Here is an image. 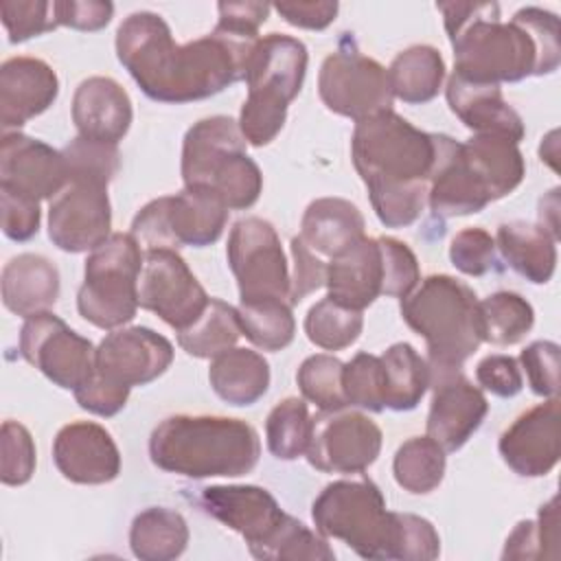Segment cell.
Returning <instances> with one entry per match:
<instances>
[{"instance_id": "1", "label": "cell", "mask_w": 561, "mask_h": 561, "mask_svg": "<svg viewBox=\"0 0 561 561\" xmlns=\"http://www.w3.org/2000/svg\"><path fill=\"white\" fill-rule=\"evenodd\" d=\"M256 42L259 35L215 26L204 37L178 44L162 15L136 11L116 31V57L149 99L191 103L245 79Z\"/></svg>"}, {"instance_id": "2", "label": "cell", "mask_w": 561, "mask_h": 561, "mask_svg": "<svg viewBox=\"0 0 561 561\" xmlns=\"http://www.w3.org/2000/svg\"><path fill=\"white\" fill-rule=\"evenodd\" d=\"M454 48V72L473 83H515L550 75L561 61L559 18L524 7L508 22L497 2H438Z\"/></svg>"}, {"instance_id": "3", "label": "cell", "mask_w": 561, "mask_h": 561, "mask_svg": "<svg viewBox=\"0 0 561 561\" xmlns=\"http://www.w3.org/2000/svg\"><path fill=\"white\" fill-rule=\"evenodd\" d=\"M434 156V134L414 127L394 110L355 123L351 158L386 228H405L421 217Z\"/></svg>"}, {"instance_id": "4", "label": "cell", "mask_w": 561, "mask_h": 561, "mask_svg": "<svg viewBox=\"0 0 561 561\" xmlns=\"http://www.w3.org/2000/svg\"><path fill=\"white\" fill-rule=\"evenodd\" d=\"M261 456L256 430L230 416L173 414L149 436L151 462L186 478H237L250 473Z\"/></svg>"}, {"instance_id": "5", "label": "cell", "mask_w": 561, "mask_h": 561, "mask_svg": "<svg viewBox=\"0 0 561 561\" xmlns=\"http://www.w3.org/2000/svg\"><path fill=\"white\" fill-rule=\"evenodd\" d=\"M199 506L239 533L252 557L265 561H333L327 537L287 515L274 495L256 484H215L199 495Z\"/></svg>"}, {"instance_id": "6", "label": "cell", "mask_w": 561, "mask_h": 561, "mask_svg": "<svg viewBox=\"0 0 561 561\" xmlns=\"http://www.w3.org/2000/svg\"><path fill=\"white\" fill-rule=\"evenodd\" d=\"M401 318L427 344L430 377L462 370L482 344L478 296L449 274H432L401 298Z\"/></svg>"}, {"instance_id": "7", "label": "cell", "mask_w": 561, "mask_h": 561, "mask_svg": "<svg viewBox=\"0 0 561 561\" xmlns=\"http://www.w3.org/2000/svg\"><path fill=\"white\" fill-rule=\"evenodd\" d=\"M239 123L208 116L188 127L182 142V182L213 191L228 210H245L263 191V173L245 151Z\"/></svg>"}, {"instance_id": "8", "label": "cell", "mask_w": 561, "mask_h": 561, "mask_svg": "<svg viewBox=\"0 0 561 561\" xmlns=\"http://www.w3.org/2000/svg\"><path fill=\"white\" fill-rule=\"evenodd\" d=\"M307 61V46L300 39L283 33L259 37L245 72L248 96L237 121L248 145L265 147L280 134L287 107L300 94Z\"/></svg>"}, {"instance_id": "9", "label": "cell", "mask_w": 561, "mask_h": 561, "mask_svg": "<svg viewBox=\"0 0 561 561\" xmlns=\"http://www.w3.org/2000/svg\"><path fill=\"white\" fill-rule=\"evenodd\" d=\"M311 517L320 535L344 541L364 559H397L399 513L386 508L370 478L327 484L313 500Z\"/></svg>"}, {"instance_id": "10", "label": "cell", "mask_w": 561, "mask_h": 561, "mask_svg": "<svg viewBox=\"0 0 561 561\" xmlns=\"http://www.w3.org/2000/svg\"><path fill=\"white\" fill-rule=\"evenodd\" d=\"M145 250L131 232H112L94 248L83 267L77 309L90 324L114 331L131 322L138 311V276Z\"/></svg>"}, {"instance_id": "11", "label": "cell", "mask_w": 561, "mask_h": 561, "mask_svg": "<svg viewBox=\"0 0 561 561\" xmlns=\"http://www.w3.org/2000/svg\"><path fill=\"white\" fill-rule=\"evenodd\" d=\"M226 221L228 208L213 191L184 186L175 195H162L145 204L136 213L129 232L145 250L204 248L221 237Z\"/></svg>"}, {"instance_id": "12", "label": "cell", "mask_w": 561, "mask_h": 561, "mask_svg": "<svg viewBox=\"0 0 561 561\" xmlns=\"http://www.w3.org/2000/svg\"><path fill=\"white\" fill-rule=\"evenodd\" d=\"M318 92L327 110L355 123L392 110L394 101L388 68L364 55L351 33H344L337 48L324 57Z\"/></svg>"}, {"instance_id": "13", "label": "cell", "mask_w": 561, "mask_h": 561, "mask_svg": "<svg viewBox=\"0 0 561 561\" xmlns=\"http://www.w3.org/2000/svg\"><path fill=\"white\" fill-rule=\"evenodd\" d=\"M226 256L241 300L280 298L289 302V265L280 239L267 219H239L228 234Z\"/></svg>"}, {"instance_id": "14", "label": "cell", "mask_w": 561, "mask_h": 561, "mask_svg": "<svg viewBox=\"0 0 561 561\" xmlns=\"http://www.w3.org/2000/svg\"><path fill=\"white\" fill-rule=\"evenodd\" d=\"M381 430L364 412L346 408L320 410L311 416L307 460L324 473H362L381 451Z\"/></svg>"}, {"instance_id": "15", "label": "cell", "mask_w": 561, "mask_h": 561, "mask_svg": "<svg viewBox=\"0 0 561 561\" xmlns=\"http://www.w3.org/2000/svg\"><path fill=\"white\" fill-rule=\"evenodd\" d=\"M20 355L64 390H77L94 373V344L53 311L35 313L20 329Z\"/></svg>"}, {"instance_id": "16", "label": "cell", "mask_w": 561, "mask_h": 561, "mask_svg": "<svg viewBox=\"0 0 561 561\" xmlns=\"http://www.w3.org/2000/svg\"><path fill=\"white\" fill-rule=\"evenodd\" d=\"M208 300L210 296L178 250H145L138 276V305L142 309L182 331L202 316Z\"/></svg>"}, {"instance_id": "17", "label": "cell", "mask_w": 561, "mask_h": 561, "mask_svg": "<svg viewBox=\"0 0 561 561\" xmlns=\"http://www.w3.org/2000/svg\"><path fill=\"white\" fill-rule=\"evenodd\" d=\"M107 184L72 180L48 206V237L64 252H92L112 232Z\"/></svg>"}, {"instance_id": "18", "label": "cell", "mask_w": 561, "mask_h": 561, "mask_svg": "<svg viewBox=\"0 0 561 561\" xmlns=\"http://www.w3.org/2000/svg\"><path fill=\"white\" fill-rule=\"evenodd\" d=\"M173 362V344L149 327H121L96 346L94 370L134 388L158 379Z\"/></svg>"}, {"instance_id": "19", "label": "cell", "mask_w": 561, "mask_h": 561, "mask_svg": "<svg viewBox=\"0 0 561 561\" xmlns=\"http://www.w3.org/2000/svg\"><path fill=\"white\" fill-rule=\"evenodd\" d=\"M436 156L427 182V206L438 217H462L480 213L491 204V193L465 153L462 142L434 134Z\"/></svg>"}, {"instance_id": "20", "label": "cell", "mask_w": 561, "mask_h": 561, "mask_svg": "<svg viewBox=\"0 0 561 561\" xmlns=\"http://www.w3.org/2000/svg\"><path fill=\"white\" fill-rule=\"evenodd\" d=\"M430 388L432 403L425 423L427 436L445 451H456L482 425L489 412V401L484 392L462 375V370L430 377Z\"/></svg>"}, {"instance_id": "21", "label": "cell", "mask_w": 561, "mask_h": 561, "mask_svg": "<svg viewBox=\"0 0 561 561\" xmlns=\"http://www.w3.org/2000/svg\"><path fill=\"white\" fill-rule=\"evenodd\" d=\"M502 460L522 478H541L559 462V397L519 414L500 436Z\"/></svg>"}, {"instance_id": "22", "label": "cell", "mask_w": 561, "mask_h": 561, "mask_svg": "<svg viewBox=\"0 0 561 561\" xmlns=\"http://www.w3.org/2000/svg\"><path fill=\"white\" fill-rule=\"evenodd\" d=\"M68 184L64 153L22 131H4L0 142V186L35 199H53Z\"/></svg>"}, {"instance_id": "23", "label": "cell", "mask_w": 561, "mask_h": 561, "mask_svg": "<svg viewBox=\"0 0 561 561\" xmlns=\"http://www.w3.org/2000/svg\"><path fill=\"white\" fill-rule=\"evenodd\" d=\"M53 460L75 484H105L121 473V454L112 434L92 421L64 425L53 440Z\"/></svg>"}, {"instance_id": "24", "label": "cell", "mask_w": 561, "mask_h": 561, "mask_svg": "<svg viewBox=\"0 0 561 561\" xmlns=\"http://www.w3.org/2000/svg\"><path fill=\"white\" fill-rule=\"evenodd\" d=\"M59 94L55 70L37 57H11L0 66V125L22 127L46 112Z\"/></svg>"}, {"instance_id": "25", "label": "cell", "mask_w": 561, "mask_h": 561, "mask_svg": "<svg viewBox=\"0 0 561 561\" xmlns=\"http://www.w3.org/2000/svg\"><path fill=\"white\" fill-rule=\"evenodd\" d=\"M134 118L131 99L110 77L83 79L72 96V123L81 138L118 145Z\"/></svg>"}, {"instance_id": "26", "label": "cell", "mask_w": 561, "mask_h": 561, "mask_svg": "<svg viewBox=\"0 0 561 561\" xmlns=\"http://www.w3.org/2000/svg\"><path fill=\"white\" fill-rule=\"evenodd\" d=\"M445 96L449 110L473 134H495L515 142L524 138L522 116L504 101L500 85L473 83L451 72Z\"/></svg>"}, {"instance_id": "27", "label": "cell", "mask_w": 561, "mask_h": 561, "mask_svg": "<svg viewBox=\"0 0 561 561\" xmlns=\"http://www.w3.org/2000/svg\"><path fill=\"white\" fill-rule=\"evenodd\" d=\"M381 248L377 237H362L327 263V289L335 302L364 311L381 296Z\"/></svg>"}, {"instance_id": "28", "label": "cell", "mask_w": 561, "mask_h": 561, "mask_svg": "<svg viewBox=\"0 0 561 561\" xmlns=\"http://www.w3.org/2000/svg\"><path fill=\"white\" fill-rule=\"evenodd\" d=\"M0 287L4 307L26 320L55 307L59 298V270L50 259L24 252L4 263Z\"/></svg>"}, {"instance_id": "29", "label": "cell", "mask_w": 561, "mask_h": 561, "mask_svg": "<svg viewBox=\"0 0 561 561\" xmlns=\"http://www.w3.org/2000/svg\"><path fill=\"white\" fill-rule=\"evenodd\" d=\"M364 226V215L353 202L318 197L305 208L298 237L316 254L335 259L366 237Z\"/></svg>"}, {"instance_id": "30", "label": "cell", "mask_w": 561, "mask_h": 561, "mask_svg": "<svg viewBox=\"0 0 561 561\" xmlns=\"http://www.w3.org/2000/svg\"><path fill=\"white\" fill-rule=\"evenodd\" d=\"M495 248L504 261L526 280L543 285L557 270V239L530 221H508L497 228Z\"/></svg>"}, {"instance_id": "31", "label": "cell", "mask_w": 561, "mask_h": 561, "mask_svg": "<svg viewBox=\"0 0 561 561\" xmlns=\"http://www.w3.org/2000/svg\"><path fill=\"white\" fill-rule=\"evenodd\" d=\"M208 381L215 394L226 403L237 408L252 405L270 388V364L252 348L232 346L213 357Z\"/></svg>"}, {"instance_id": "32", "label": "cell", "mask_w": 561, "mask_h": 561, "mask_svg": "<svg viewBox=\"0 0 561 561\" xmlns=\"http://www.w3.org/2000/svg\"><path fill=\"white\" fill-rule=\"evenodd\" d=\"M462 147L471 164L482 175L493 202L506 197L522 184L526 164L519 142L495 134H473L462 142Z\"/></svg>"}, {"instance_id": "33", "label": "cell", "mask_w": 561, "mask_h": 561, "mask_svg": "<svg viewBox=\"0 0 561 561\" xmlns=\"http://www.w3.org/2000/svg\"><path fill=\"white\" fill-rule=\"evenodd\" d=\"M388 77L394 99L410 105L427 103L443 88L445 59L434 46L414 44L392 59Z\"/></svg>"}, {"instance_id": "34", "label": "cell", "mask_w": 561, "mask_h": 561, "mask_svg": "<svg viewBox=\"0 0 561 561\" xmlns=\"http://www.w3.org/2000/svg\"><path fill=\"white\" fill-rule=\"evenodd\" d=\"M188 543L186 519L167 506L140 511L129 528V548L140 561L178 559Z\"/></svg>"}, {"instance_id": "35", "label": "cell", "mask_w": 561, "mask_h": 561, "mask_svg": "<svg viewBox=\"0 0 561 561\" xmlns=\"http://www.w3.org/2000/svg\"><path fill=\"white\" fill-rule=\"evenodd\" d=\"M383 368V403L394 412L414 410L430 388L427 362L408 342H397L379 355Z\"/></svg>"}, {"instance_id": "36", "label": "cell", "mask_w": 561, "mask_h": 561, "mask_svg": "<svg viewBox=\"0 0 561 561\" xmlns=\"http://www.w3.org/2000/svg\"><path fill=\"white\" fill-rule=\"evenodd\" d=\"M241 337V324L237 307L228 305L221 298H210L202 316L178 331V344L184 353L199 359L217 357L219 353L232 348Z\"/></svg>"}, {"instance_id": "37", "label": "cell", "mask_w": 561, "mask_h": 561, "mask_svg": "<svg viewBox=\"0 0 561 561\" xmlns=\"http://www.w3.org/2000/svg\"><path fill=\"white\" fill-rule=\"evenodd\" d=\"M241 335L263 351H280L291 344L296 320L291 305L280 298L239 300L237 307Z\"/></svg>"}, {"instance_id": "38", "label": "cell", "mask_w": 561, "mask_h": 561, "mask_svg": "<svg viewBox=\"0 0 561 561\" xmlns=\"http://www.w3.org/2000/svg\"><path fill=\"white\" fill-rule=\"evenodd\" d=\"M445 454L447 451L427 434L408 438L399 445L392 460V473L397 484L414 495H425L434 491L445 476Z\"/></svg>"}, {"instance_id": "39", "label": "cell", "mask_w": 561, "mask_h": 561, "mask_svg": "<svg viewBox=\"0 0 561 561\" xmlns=\"http://www.w3.org/2000/svg\"><path fill=\"white\" fill-rule=\"evenodd\" d=\"M482 342L511 346L526 337L535 324L533 305L515 291H495L478 300Z\"/></svg>"}, {"instance_id": "40", "label": "cell", "mask_w": 561, "mask_h": 561, "mask_svg": "<svg viewBox=\"0 0 561 561\" xmlns=\"http://www.w3.org/2000/svg\"><path fill=\"white\" fill-rule=\"evenodd\" d=\"M311 436V414L305 399L287 397L278 401L265 421L267 449L278 460L305 456Z\"/></svg>"}, {"instance_id": "41", "label": "cell", "mask_w": 561, "mask_h": 561, "mask_svg": "<svg viewBox=\"0 0 561 561\" xmlns=\"http://www.w3.org/2000/svg\"><path fill=\"white\" fill-rule=\"evenodd\" d=\"M364 329V313L335 302L333 298L318 300L305 318V333L311 344L324 351H342L357 342Z\"/></svg>"}, {"instance_id": "42", "label": "cell", "mask_w": 561, "mask_h": 561, "mask_svg": "<svg viewBox=\"0 0 561 561\" xmlns=\"http://www.w3.org/2000/svg\"><path fill=\"white\" fill-rule=\"evenodd\" d=\"M557 495L537 513V519H522L506 537L502 559H546L557 557Z\"/></svg>"}, {"instance_id": "43", "label": "cell", "mask_w": 561, "mask_h": 561, "mask_svg": "<svg viewBox=\"0 0 561 561\" xmlns=\"http://www.w3.org/2000/svg\"><path fill=\"white\" fill-rule=\"evenodd\" d=\"M342 373L344 362L333 355L318 353L300 364L296 381L302 397L311 401L318 410H337L348 405L342 388Z\"/></svg>"}, {"instance_id": "44", "label": "cell", "mask_w": 561, "mask_h": 561, "mask_svg": "<svg viewBox=\"0 0 561 561\" xmlns=\"http://www.w3.org/2000/svg\"><path fill=\"white\" fill-rule=\"evenodd\" d=\"M64 162L68 182L88 180L99 184H110L121 167V153L116 145L96 142L77 136L64 149Z\"/></svg>"}, {"instance_id": "45", "label": "cell", "mask_w": 561, "mask_h": 561, "mask_svg": "<svg viewBox=\"0 0 561 561\" xmlns=\"http://www.w3.org/2000/svg\"><path fill=\"white\" fill-rule=\"evenodd\" d=\"M342 388L348 405L368 412H381L383 403V368L379 355L357 353L344 364Z\"/></svg>"}, {"instance_id": "46", "label": "cell", "mask_w": 561, "mask_h": 561, "mask_svg": "<svg viewBox=\"0 0 561 561\" xmlns=\"http://www.w3.org/2000/svg\"><path fill=\"white\" fill-rule=\"evenodd\" d=\"M0 480L7 486L26 484L35 473V443L31 432L18 421H4L0 430Z\"/></svg>"}, {"instance_id": "47", "label": "cell", "mask_w": 561, "mask_h": 561, "mask_svg": "<svg viewBox=\"0 0 561 561\" xmlns=\"http://www.w3.org/2000/svg\"><path fill=\"white\" fill-rule=\"evenodd\" d=\"M0 18L11 44L26 42L59 26L55 2L44 0H4L0 2Z\"/></svg>"}, {"instance_id": "48", "label": "cell", "mask_w": 561, "mask_h": 561, "mask_svg": "<svg viewBox=\"0 0 561 561\" xmlns=\"http://www.w3.org/2000/svg\"><path fill=\"white\" fill-rule=\"evenodd\" d=\"M381 248V296L388 298H405L419 283L421 270L414 252L394 237H377Z\"/></svg>"}, {"instance_id": "49", "label": "cell", "mask_w": 561, "mask_h": 561, "mask_svg": "<svg viewBox=\"0 0 561 561\" xmlns=\"http://www.w3.org/2000/svg\"><path fill=\"white\" fill-rule=\"evenodd\" d=\"M449 261L467 276H484L497 263L495 239L484 228H465L449 243Z\"/></svg>"}, {"instance_id": "50", "label": "cell", "mask_w": 561, "mask_h": 561, "mask_svg": "<svg viewBox=\"0 0 561 561\" xmlns=\"http://www.w3.org/2000/svg\"><path fill=\"white\" fill-rule=\"evenodd\" d=\"M559 344L550 340H537L519 353L530 390L543 399L559 397Z\"/></svg>"}, {"instance_id": "51", "label": "cell", "mask_w": 561, "mask_h": 561, "mask_svg": "<svg viewBox=\"0 0 561 561\" xmlns=\"http://www.w3.org/2000/svg\"><path fill=\"white\" fill-rule=\"evenodd\" d=\"M2 232L13 241H28L39 230V199L22 195L9 186H0Z\"/></svg>"}, {"instance_id": "52", "label": "cell", "mask_w": 561, "mask_h": 561, "mask_svg": "<svg viewBox=\"0 0 561 561\" xmlns=\"http://www.w3.org/2000/svg\"><path fill=\"white\" fill-rule=\"evenodd\" d=\"M399 548L397 559L403 561H432L440 554V537L434 524L421 515L399 513Z\"/></svg>"}, {"instance_id": "53", "label": "cell", "mask_w": 561, "mask_h": 561, "mask_svg": "<svg viewBox=\"0 0 561 561\" xmlns=\"http://www.w3.org/2000/svg\"><path fill=\"white\" fill-rule=\"evenodd\" d=\"M129 390L131 388L121 386L112 379H105L94 370L92 377L75 390V401L79 403L81 410H88L90 414L114 416L125 408Z\"/></svg>"}, {"instance_id": "54", "label": "cell", "mask_w": 561, "mask_h": 561, "mask_svg": "<svg viewBox=\"0 0 561 561\" xmlns=\"http://www.w3.org/2000/svg\"><path fill=\"white\" fill-rule=\"evenodd\" d=\"M291 259L294 272L289 305H298L302 298L327 285V263L313 250H309V245L300 237L291 239Z\"/></svg>"}, {"instance_id": "55", "label": "cell", "mask_w": 561, "mask_h": 561, "mask_svg": "<svg viewBox=\"0 0 561 561\" xmlns=\"http://www.w3.org/2000/svg\"><path fill=\"white\" fill-rule=\"evenodd\" d=\"M476 379L486 392L504 399L515 397L524 386L519 362L511 355H500V353L486 355L478 362Z\"/></svg>"}, {"instance_id": "56", "label": "cell", "mask_w": 561, "mask_h": 561, "mask_svg": "<svg viewBox=\"0 0 561 561\" xmlns=\"http://www.w3.org/2000/svg\"><path fill=\"white\" fill-rule=\"evenodd\" d=\"M114 15V4L107 0H57L55 18L59 26H70L77 31H99L110 24Z\"/></svg>"}, {"instance_id": "57", "label": "cell", "mask_w": 561, "mask_h": 561, "mask_svg": "<svg viewBox=\"0 0 561 561\" xmlns=\"http://www.w3.org/2000/svg\"><path fill=\"white\" fill-rule=\"evenodd\" d=\"M274 9L291 26L322 31L335 20L340 4L327 2V0H322V2H276Z\"/></svg>"}, {"instance_id": "58", "label": "cell", "mask_w": 561, "mask_h": 561, "mask_svg": "<svg viewBox=\"0 0 561 561\" xmlns=\"http://www.w3.org/2000/svg\"><path fill=\"white\" fill-rule=\"evenodd\" d=\"M267 2H219V20L217 26L245 33V35H259V26L270 15Z\"/></svg>"}, {"instance_id": "59", "label": "cell", "mask_w": 561, "mask_h": 561, "mask_svg": "<svg viewBox=\"0 0 561 561\" xmlns=\"http://www.w3.org/2000/svg\"><path fill=\"white\" fill-rule=\"evenodd\" d=\"M559 188H552L548 197L541 199V210H539V217L543 219L546 215H550V232L552 237L559 241V221H557V208H559Z\"/></svg>"}]
</instances>
